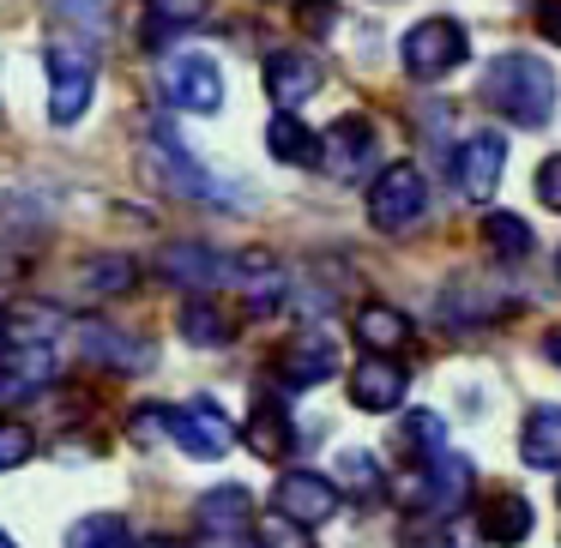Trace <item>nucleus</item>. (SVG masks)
Returning <instances> with one entry per match:
<instances>
[{"label": "nucleus", "instance_id": "nucleus-1", "mask_svg": "<svg viewBox=\"0 0 561 548\" xmlns=\"http://www.w3.org/2000/svg\"><path fill=\"white\" fill-rule=\"evenodd\" d=\"M483 103L495 115H507L513 127H543L556 115V67L543 55H495L483 73Z\"/></svg>", "mask_w": 561, "mask_h": 548}, {"label": "nucleus", "instance_id": "nucleus-2", "mask_svg": "<svg viewBox=\"0 0 561 548\" xmlns=\"http://www.w3.org/2000/svg\"><path fill=\"white\" fill-rule=\"evenodd\" d=\"M91 97H98V55L55 37L49 43V121L73 127L91 109Z\"/></svg>", "mask_w": 561, "mask_h": 548}, {"label": "nucleus", "instance_id": "nucleus-3", "mask_svg": "<svg viewBox=\"0 0 561 548\" xmlns=\"http://www.w3.org/2000/svg\"><path fill=\"white\" fill-rule=\"evenodd\" d=\"M465 55H471V37H465V25H453V19H423V25H411L399 43V61L416 85H440Z\"/></svg>", "mask_w": 561, "mask_h": 548}, {"label": "nucleus", "instance_id": "nucleus-4", "mask_svg": "<svg viewBox=\"0 0 561 548\" xmlns=\"http://www.w3.org/2000/svg\"><path fill=\"white\" fill-rule=\"evenodd\" d=\"M428 211V182L416 163H392V170L375 175V187H368V223H375L380 235H404L416 230Z\"/></svg>", "mask_w": 561, "mask_h": 548}, {"label": "nucleus", "instance_id": "nucleus-5", "mask_svg": "<svg viewBox=\"0 0 561 548\" xmlns=\"http://www.w3.org/2000/svg\"><path fill=\"white\" fill-rule=\"evenodd\" d=\"M465 488H471V458L440 452V458H428L423 470L404 482V506H411L416 518H453V512L465 506Z\"/></svg>", "mask_w": 561, "mask_h": 548}, {"label": "nucleus", "instance_id": "nucleus-6", "mask_svg": "<svg viewBox=\"0 0 561 548\" xmlns=\"http://www.w3.org/2000/svg\"><path fill=\"white\" fill-rule=\"evenodd\" d=\"M163 434L187 452V458H224L236 446V428L230 416L218 410L211 398H194V404H163Z\"/></svg>", "mask_w": 561, "mask_h": 548}, {"label": "nucleus", "instance_id": "nucleus-7", "mask_svg": "<svg viewBox=\"0 0 561 548\" xmlns=\"http://www.w3.org/2000/svg\"><path fill=\"white\" fill-rule=\"evenodd\" d=\"M163 97L187 115H218L224 109V73L211 55H170L163 61Z\"/></svg>", "mask_w": 561, "mask_h": 548}, {"label": "nucleus", "instance_id": "nucleus-8", "mask_svg": "<svg viewBox=\"0 0 561 548\" xmlns=\"http://www.w3.org/2000/svg\"><path fill=\"white\" fill-rule=\"evenodd\" d=\"M146 163H151V170H158L163 182L175 187V194H187V199H211V206H230V199H236L230 187H224V182H211V175L199 170L194 158H187V151H182V139H175L163 121H158V133H151V145H146Z\"/></svg>", "mask_w": 561, "mask_h": 548}, {"label": "nucleus", "instance_id": "nucleus-9", "mask_svg": "<svg viewBox=\"0 0 561 548\" xmlns=\"http://www.w3.org/2000/svg\"><path fill=\"white\" fill-rule=\"evenodd\" d=\"M501 170H507V139L501 133H471L459 151H453V187H459L465 199H477V206L495 194Z\"/></svg>", "mask_w": 561, "mask_h": 548}, {"label": "nucleus", "instance_id": "nucleus-10", "mask_svg": "<svg viewBox=\"0 0 561 548\" xmlns=\"http://www.w3.org/2000/svg\"><path fill=\"white\" fill-rule=\"evenodd\" d=\"M73 343L85 350V362H103V368H115V374L151 368V343L134 338V331H122V326H110V319H79Z\"/></svg>", "mask_w": 561, "mask_h": 548}, {"label": "nucleus", "instance_id": "nucleus-11", "mask_svg": "<svg viewBox=\"0 0 561 548\" xmlns=\"http://www.w3.org/2000/svg\"><path fill=\"white\" fill-rule=\"evenodd\" d=\"M368 163H375V127H368L363 115H344V121H332L327 139H320V170H327L332 182H356Z\"/></svg>", "mask_w": 561, "mask_h": 548}, {"label": "nucleus", "instance_id": "nucleus-12", "mask_svg": "<svg viewBox=\"0 0 561 548\" xmlns=\"http://www.w3.org/2000/svg\"><path fill=\"white\" fill-rule=\"evenodd\" d=\"M278 512L296 518L302 530L308 524H327L332 512H339V482H327V476H314V470H284L278 476Z\"/></svg>", "mask_w": 561, "mask_h": 548}, {"label": "nucleus", "instance_id": "nucleus-13", "mask_svg": "<svg viewBox=\"0 0 561 548\" xmlns=\"http://www.w3.org/2000/svg\"><path fill=\"white\" fill-rule=\"evenodd\" d=\"M266 91H272V103H278L284 115H296L308 97L320 91V61L308 49H278V55H266Z\"/></svg>", "mask_w": 561, "mask_h": 548}, {"label": "nucleus", "instance_id": "nucleus-14", "mask_svg": "<svg viewBox=\"0 0 561 548\" xmlns=\"http://www.w3.org/2000/svg\"><path fill=\"white\" fill-rule=\"evenodd\" d=\"M55 374H61L55 350H7L0 355V404H31L37 392L55 386Z\"/></svg>", "mask_w": 561, "mask_h": 548}, {"label": "nucleus", "instance_id": "nucleus-15", "mask_svg": "<svg viewBox=\"0 0 561 548\" xmlns=\"http://www.w3.org/2000/svg\"><path fill=\"white\" fill-rule=\"evenodd\" d=\"M404 392H411V374H404L392 355H363V368L351 374V404H356V410H375L380 416V410H392Z\"/></svg>", "mask_w": 561, "mask_h": 548}, {"label": "nucleus", "instance_id": "nucleus-16", "mask_svg": "<svg viewBox=\"0 0 561 548\" xmlns=\"http://www.w3.org/2000/svg\"><path fill=\"white\" fill-rule=\"evenodd\" d=\"M158 271L170 283H182V290H211V283L230 278V259H218L211 247H199V242H170L158 254Z\"/></svg>", "mask_w": 561, "mask_h": 548}, {"label": "nucleus", "instance_id": "nucleus-17", "mask_svg": "<svg viewBox=\"0 0 561 548\" xmlns=\"http://www.w3.org/2000/svg\"><path fill=\"white\" fill-rule=\"evenodd\" d=\"M230 283L242 290V302L254 307V314H272V307L284 302V290H290V278H284V266L272 254H242L230 259Z\"/></svg>", "mask_w": 561, "mask_h": 548}, {"label": "nucleus", "instance_id": "nucleus-18", "mask_svg": "<svg viewBox=\"0 0 561 548\" xmlns=\"http://www.w3.org/2000/svg\"><path fill=\"white\" fill-rule=\"evenodd\" d=\"M194 524L206 536H218V543H230V536H242L248 524H254V500H248V488L224 482V488H211V494H199Z\"/></svg>", "mask_w": 561, "mask_h": 548}, {"label": "nucleus", "instance_id": "nucleus-19", "mask_svg": "<svg viewBox=\"0 0 561 548\" xmlns=\"http://www.w3.org/2000/svg\"><path fill=\"white\" fill-rule=\"evenodd\" d=\"M477 530H483V543H501V548L525 543V536H531V500L513 494V488L489 494L483 512H477Z\"/></svg>", "mask_w": 561, "mask_h": 548}, {"label": "nucleus", "instance_id": "nucleus-20", "mask_svg": "<svg viewBox=\"0 0 561 548\" xmlns=\"http://www.w3.org/2000/svg\"><path fill=\"white\" fill-rule=\"evenodd\" d=\"M332 374H339V350H332L327 338L284 343V355H278V380H284V386H320V380H332Z\"/></svg>", "mask_w": 561, "mask_h": 548}, {"label": "nucleus", "instance_id": "nucleus-21", "mask_svg": "<svg viewBox=\"0 0 561 548\" xmlns=\"http://www.w3.org/2000/svg\"><path fill=\"white\" fill-rule=\"evenodd\" d=\"M356 343L375 350V355H392V350L411 343V319H404L392 302H363L356 307Z\"/></svg>", "mask_w": 561, "mask_h": 548}, {"label": "nucleus", "instance_id": "nucleus-22", "mask_svg": "<svg viewBox=\"0 0 561 548\" xmlns=\"http://www.w3.org/2000/svg\"><path fill=\"white\" fill-rule=\"evenodd\" d=\"M175 326H182V338L194 343V350H224V343L236 338V319L224 314L218 302H206V295H194V302H182V314H175Z\"/></svg>", "mask_w": 561, "mask_h": 548}, {"label": "nucleus", "instance_id": "nucleus-23", "mask_svg": "<svg viewBox=\"0 0 561 548\" xmlns=\"http://www.w3.org/2000/svg\"><path fill=\"white\" fill-rule=\"evenodd\" d=\"M519 452H525L531 470H556V464H561V410H556V404H543V410L525 416Z\"/></svg>", "mask_w": 561, "mask_h": 548}, {"label": "nucleus", "instance_id": "nucleus-24", "mask_svg": "<svg viewBox=\"0 0 561 548\" xmlns=\"http://www.w3.org/2000/svg\"><path fill=\"white\" fill-rule=\"evenodd\" d=\"M248 446H254L260 458H284V452L296 446V428H290V416H284L278 398L254 404V416H248Z\"/></svg>", "mask_w": 561, "mask_h": 548}, {"label": "nucleus", "instance_id": "nucleus-25", "mask_svg": "<svg viewBox=\"0 0 561 548\" xmlns=\"http://www.w3.org/2000/svg\"><path fill=\"white\" fill-rule=\"evenodd\" d=\"M134 278H139V266L127 254H98V259H85V266H79V290L98 295V302L127 295V290H134Z\"/></svg>", "mask_w": 561, "mask_h": 548}, {"label": "nucleus", "instance_id": "nucleus-26", "mask_svg": "<svg viewBox=\"0 0 561 548\" xmlns=\"http://www.w3.org/2000/svg\"><path fill=\"white\" fill-rule=\"evenodd\" d=\"M266 151L278 163H320V139H314V127H302L296 115H272L266 121Z\"/></svg>", "mask_w": 561, "mask_h": 548}, {"label": "nucleus", "instance_id": "nucleus-27", "mask_svg": "<svg viewBox=\"0 0 561 548\" xmlns=\"http://www.w3.org/2000/svg\"><path fill=\"white\" fill-rule=\"evenodd\" d=\"M483 242H489V254H495V259H525V254H531V223L513 218V211H489V218H483Z\"/></svg>", "mask_w": 561, "mask_h": 548}, {"label": "nucleus", "instance_id": "nucleus-28", "mask_svg": "<svg viewBox=\"0 0 561 548\" xmlns=\"http://www.w3.org/2000/svg\"><path fill=\"white\" fill-rule=\"evenodd\" d=\"M399 440H404V452H416V458H440L447 452V422H440L435 410H411L404 416V428H399Z\"/></svg>", "mask_w": 561, "mask_h": 548}, {"label": "nucleus", "instance_id": "nucleus-29", "mask_svg": "<svg viewBox=\"0 0 561 548\" xmlns=\"http://www.w3.org/2000/svg\"><path fill=\"white\" fill-rule=\"evenodd\" d=\"M67 548H134V530L115 512H98V518H79L67 530Z\"/></svg>", "mask_w": 561, "mask_h": 548}, {"label": "nucleus", "instance_id": "nucleus-30", "mask_svg": "<svg viewBox=\"0 0 561 548\" xmlns=\"http://www.w3.org/2000/svg\"><path fill=\"white\" fill-rule=\"evenodd\" d=\"M146 13H151V31H146V43H163L170 31H182V25H199V19H206V0H146Z\"/></svg>", "mask_w": 561, "mask_h": 548}, {"label": "nucleus", "instance_id": "nucleus-31", "mask_svg": "<svg viewBox=\"0 0 561 548\" xmlns=\"http://www.w3.org/2000/svg\"><path fill=\"white\" fill-rule=\"evenodd\" d=\"M339 482L356 488V500H380V464L368 452H339Z\"/></svg>", "mask_w": 561, "mask_h": 548}, {"label": "nucleus", "instance_id": "nucleus-32", "mask_svg": "<svg viewBox=\"0 0 561 548\" xmlns=\"http://www.w3.org/2000/svg\"><path fill=\"white\" fill-rule=\"evenodd\" d=\"M254 536H260V548H308L302 524H296V518H284V512H266V518L254 524Z\"/></svg>", "mask_w": 561, "mask_h": 548}, {"label": "nucleus", "instance_id": "nucleus-33", "mask_svg": "<svg viewBox=\"0 0 561 548\" xmlns=\"http://www.w3.org/2000/svg\"><path fill=\"white\" fill-rule=\"evenodd\" d=\"M31 452H37V434L25 422H0V470H19Z\"/></svg>", "mask_w": 561, "mask_h": 548}, {"label": "nucleus", "instance_id": "nucleus-34", "mask_svg": "<svg viewBox=\"0 0 561 548\" xmlns=\"http://www.w3.org/2000/svg\"><path fill=\"white\" fill-rule=\"evenodd\" d=\"M296 25H302L308 37H332V25H339V0H302V7H296Z\"/></svg>", "mask_w": 561, "mask_h": 548}, {"label": "nucleus", "instance_id": "nucleus-35", "mask_svg": "<svg viewBox=\"0 0 561 548\" xmlns=\"http://www.w3.org/2000/svg\"><path fill=\"white\" fill-rule=\"evenodd\" d=\"M447 543V518H411L399 536V548H440Z\"/></svg>", "mask_w": 561, "mask_h": 548}, {"label": "nucleus", "instance_id": "nucleus-36", "mask_svg": "<svg viewBox=\"0 0 561 548\" xmlns=\"http://www.w3.org/2000/svg\"><path fill=\"white\" fill-rule=\"evenodd\" d=\"M49 7L61 19H73V25H91V31L103 25V0H49Z\"/></svg>", "mask_w": 561, "mask_h": 548}, {"label": "nucleus", "instance_id": "nucleus-37", "mask_svg": "<svg viewBox=\"0 0 561 548\" xmlns=\"http://www.w3.org/2000/svg\"><path fill=\"white\" fill-rule=\"evenodd\" d=\"M537 199H543L549 211H561V158H549L543 170H537Z\"/></svg>", "mask_w": 561, "mask_h": 548}, {"label": "nucleus", "instance_id": "nucleus-38", "mask_svg": "<svg viewBox=\"0 0 561 548\" xmlns=\"http://www.w3.org/2000/svg\"><path fill=\"white\" fill-rule=\"evenodd\" d=\"M543 25H549V37H561V0H543Z\"/></svg>", "mask_w": 561, "mask_h": 548}, {"label": "nucleus", "instance_id": "nucleus-39", "mask_svg": "<svg viewBox=\"0 0 561 548\" xmlns=\"http://www.w3.org/2000/svg\"><path fill=\"white\" fill-rule=\"evenodd\" d=\"M134 548H187V543H175V536H146V543H134Z\"/></svg>", "mask_w": 561, "mask_h": 548}, {"label": "nucleus", "instance_id": "nucleus-40", "mask_svg": "<svg viewBox=\"0 0 561 548\" xmlns=\"http://www.w3.org/2000/svg\"><path fill=\"white\" fill-rule=\"evenodd\" d=\"M543 350H549V362L561 368V331H549V343H543Z\"/></svg>", "mask_w": 561, "mask_h": 548}, {"label": "nucleus", "instance_id": "nucleus-41", "mask_svg": "<svg viewBox=\"0 0 561 548\" xmlns=\"http://www.w3.org/2000/svg\"><path fill=\"white\" fill-rule=\"evenodd\" d=\"M0 548H19V543H13V536H7V530H0Z\"/></svg>", "mask_w": 561, "mask_h": 548}, {"label": "nucleus", "instance_id": "nucleus-42", "mask_svg": "<svg viewBox=\"0 0 561 548\" xmlns=\"http://www.w3.org/2000/svg\"><path fill=\"white\" fill-rule=\"evenodd\" d=\"M0 338H7V314H0Z\"/></svg>", "mask_w": 561, "mask_h": 548}, {"label": "nucleus", "instance_id": "nucleus-43", "mask_svg": "<svg viewBox=\"0 0 561 548\" xmlns=\"http://www.w3.org/2000/svg\"><path fill=\"white\" fill-rule=\"evenodd\" d=\"M556 266H561V254H556Z\"/></svg>", "mask_w": 561, "mask_h": 548}]
</instances>
